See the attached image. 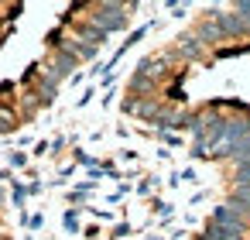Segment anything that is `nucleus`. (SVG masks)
Wrapping results in <instances>:
<instances>
[{
    "mask_svg": "<svg viewBox=\"0 0 250 240\" xmlns=\"http://www.w3.org/2000/svg\"><path fill=\"white\" fill-rule=\"evenodd\" d=\"M212 223L229 226V230H240V233H243V226H247V219H243V209H240V206H216Z\"/></svg>",
    "mask_w": 250,
    "mask_h": 240,
    "instance_id": "nucleus-2",
    "label": "nucleus"
},
{
    "mask_svg": "<svg viewBox=\"0 0 250 240\" xmlns=\"http://www.w3.org/2000/svg\"><path fill=\"white\" fill-rule=\"evenodd\" d=\"M236 185H250V161L240 165V172H236Z\"/></svg>",
    "mask_w": 250,
    "mask_h": 240,
    "instance_id": "nucleus-6",
    "label": "nucleus"
},
{
    "mask_svg": "<svg viewBox=\"0 0 250 240\" xmlns=\"http://www.w3.org/2000/svg\"><path fill=\"white\" fill-rule=\"evenodd\" d=\"M212 18H216L219 35H240V31L247 28V21H243L240 14H212Z\"/></svg>",
    "mask_w": 250,
    "mask_h": 240,
    "instance_id": "nucleus-3",
    "label": "nucleus"
},
{
    "mask_svg": "<svg viewBox=\"0 0 250 240\" xmlns=\"http://www.w3.org/2000/svg\"><path fill=\"white\" fill-rule=\"evenodd\" d=\"M86 38H89V42H103V38H106V31H100V28L93 24V28H86Z\"/></svg>",
    "mask_w": 250,
    "mask_h": 240,
    "instance_id": "nucleus-8",
    "label": "nucleus"
},
{
    "mask_svg": "<svg viewBox=\"0 0 250 240\" xmlns=\"http://www.w3.org/2000/svg\"><path fill=\"white\" fill-rule=\"evenodd\" d=\"M182 42H185V45H182L185 55H199V42H195V38H182Z\"/></svg>",
    "mask_w": 250,
    "mask_h": 240,
    "instance_id": "nucleus-7",
    "label": "nucleus"
},
{
    "mask_svg": "<svg viewBox=\"0 0 250 240\" xmlns=\"http://www.w3.org/2000/svg\"><path fill=\"white\" fill-rule=\"evenodd\" d=\"M233 206H247L250 209V185H236V192H233Z\"/></svg>",
    "mask_w": 250,
    "mask_h": 240,
    "instance_id": "nucleus-5",
    "label": "nucleus"
},
{
    "mask_svg": "<svg viewBox=\"0 0 250 240\" xmlns=\"http://www.w3.org/2000/svg\"><path fill=\"white\" fill-rule=\"evenodd\" d=\"M202 240H243V233L229 230V226H219V223H209V230L202 233Z\"/></svg>",
    "mask_w": 250,
    "mask_h": 240,
    "instance_id": "nucleus-4",
    "label": "nucleus"
},
{
    "mask_svg": "<svg viewBox=\"0 0 250 240\" xmlns=\"http://www.w3.org/2000/svg\"><path fill=\"white\" fill-rule=\"evenodd\" d=\"M117 11H124V7H120V4L100 7V14H93V24H96L100 31H117V28H124V14H117Z\"/></svg>",
    "mask_w": 250,
    "mask_h": 240,
    "instance_id": "nucleus-1",
    "label": "nucleus"
},
{
    "mask_svg": "<svg viewBox=\"0 0 250 240\" xmlns=\"http://www.w3.org/2000/svg\"><path fill=\"white\" fill-rule=\"evenodd\" d=\"M199 35H202V38H219V28H216V24H202Z\"/></svg>",
    "mask_w": 250,
    "mask_h": 240,
    "instance_id": "nucleus-9",
    "label": "nucleus"
}]
</instances>
